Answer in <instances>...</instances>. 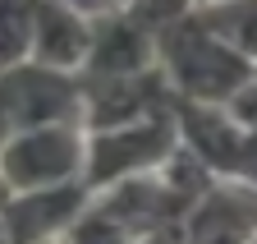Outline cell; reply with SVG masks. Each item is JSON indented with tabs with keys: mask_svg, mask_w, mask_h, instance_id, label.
Instances as JSON below:
<instances>
[{
	"mask_svg": "<svg viewBox=\"0 0 257 244\" xmlns=\"http://www.w3.org/2000/svg\"><path fill=\"white\" fill-rule=\"evenodd\" d=\"M156 60L166 69L170 88L198 102H230L239 88L257 74V55L220 37L216 28L188 10L156 33Z\"/></svg>",
	"mask_w": 257,
	"mask_h": 244,
	"instance_id": "obj_1",
	"label": "cell"
},
{
	"mask_svg": "<svg viewBox=\"0 0 257 244\" xmlns=\"http://www.w3.org/2000/svg\"><path fill=\"white\" fill-rule=\"evenodd\" d=\"M170 115L179 143L220 180H252L257 185V134L225 106V102H198L170 93Z\"/></svg>",
	"mask_w": 257,
	"mask_h": 244,
	"instance_id": "obj_2",
	"label": "cell"
},
{
	"mask_svg": "<svg viewBox=\"0 0 257 244\" xmlns=\"http://www.w3.org/2000/svg\"><path fill=\"white\" fill-rule=\"evenodd\" d=\"M175 147H179V129H175L170 106L156 111V115H143V120H128V125L87 129L83 185L92 194H101V189L119 185V180H128V175L156 171Z\"/></svg>",
	"mask_w": 257,
	"mask_h": 244,
	"instance_id": "obj_3",
	"label": "cell"
},
{
	"mask_svg": "<svg viewBox=\"0 0 257 244\" xmlns=\"http://www.w3.org/2000/svg\"><path fill=\"white\" fill-rule=\"evenodd\" d=\"M0 97H5L14 129L32 125H83V74L69 65H51V60L23 55L19 65L0 69Z\"/></svg>",
	"mask_w": 257,
	"mask_h": 244,
	"instance_id": "obj_4",
	"label": "cell"
},
{
	"mask_svg": "<svg viewBox=\"0 0 257 244\" xmlns=\"http://www.w3.org/2000/svg\"><path fill=\"white\" fill-rule=\"evenodd\" d=\"M83 161H87V125H32L0 147V175L14 194L83 180Z\"/></svg>",
	"mask_w": 257,
	"mask_h": 244,
	"instance_id": "obj_5",
	"label": "cell"
},
{
	"mask_svg": "<svg viewBox=\"0 0 257 244\" xmlns=\"http://www.w3.org/2000/svg\"><path fill=\"white\" fill-rule=\"evenodd\" d=\"M92 189L83 180H64V185H46V189H23L10 194L5 212H0V239H51V235H69L74 221L87 212Z\"/></svg>",
	"mask_w": 257,
	"mask_h": 244,
	"instance_id": "obj_6",
	"label": "cell"
},
{
	"mask_svg": "<svg viewBox=\"0 0 257 244\" xmlns=\"http://www.w3.org/2000/svg\"><path fill=\"white\" fill-rule=\"evenodd\" d=\"M248 235H257V185L216 175L193 203L184 239H248Z\"/></svg>",
	"mask_w": 257,
	"mask_h": 244,
	"instance_id": "obj_7",
	"label": "cell"
},
{
	"mask_svg": "<svg viewBox=\"0 0 257 244\" xmlns=\"http://www.w3.org/2000/svg\"><path fill=\"white\" fill-rule=\"evenodd\" d=\"M92 42V14H83L74 0H37L32 10V51L37 60L78 69Z\"/></svg>",
	"mask_w": 257,
	"mask_h": 244,
	"instance_id": "obj_8",
	"label": "cell"
},
{
	"mask_svg": "<svg viewBox=\"0 0 257 244\" xmlns=\"http://www.w3.org/2000/svg\"><path fill=\"white\" fill-rule=\"evenodd\" d=\"M32 10L37 0H0V69L19 65L32 51Z\"/></svg>",
	"mask_w": 257,
	"mask_h": 244,
	"instance_id": "obj_9",
	"label": "cell"
},
{
	"mask_svg": "<svg viewBox=\"0 0 257 244\" xmlns=\"http://www.w3.org/2000/svg\"><path fill=\"white\" fill-rule=\"evenodd\" d=\"M225 106H230V111L243 120V125L257 134V74H252V78H248V83H243V88H239V93L225 102Z\"/></svg>",
	"mask_w": 257,
	"mask_h": 244,
	"instance_id": "obj_10",
	"label": "cell"
},
{
	"mask_svg": "<svg viewBox=\"0 0 257 244\" xmlns=\"http://www.w3.org/2000/svg\"><path fill=\"white\" fill-rule=\"evenodd\" d=\"M14 134H19V129H14V115H10V106H5V97H0V147H5Z\"/></svg>",
	"mask_w": 257,
	"mask_h": 244,
	"instance_id": "obj_11",
	"label": "cell"
},
{
	"mask_svg": "<svg viewBox=\"0 0 257 244\" xmlns=\"http://www.w3.org/2000/svg\"><path fill=\"white\" fill-rule=\"evenodd\" d=\"M10 194H14V189L5 185V175H0V212H5V203H10Z\"/></svg>",
	"mask_w": 257,
	"mask_h": 244,
	"instance_id": "obj_12",
	"label": "cell"
}]
</instances>
